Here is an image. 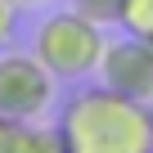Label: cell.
<instances>
[{"instance_id":"cell-1","label":"cell","mask_w":153,"mask_h":153,"mask_svg":"<svg viewBox=\"0 0 153 153\" xmlns=\"http://www.w3.org/2000/svg\"><path fill=\"white\" fill-rule=\"evenodd\" d=\"M54 135L68 153H153L149 104L113 90V86H81L54 122Z\"/></svg>"},{"instance_id":"cell-9","label":"cell","mask_w":153,"mask_h":153,"mask_svg":"<svg viewBox=\"0 0 153 153\" xmlns=\"http://www.w3.org/2000/svg\"><path fill=\"white\" fill-rule=\"evenodd\" d=\"M36 153H68V149H63V140H59L54 131H41V135H36Z\"/></svg>"},{"instance_id":"cell-7","label":"cell","mask_w":153,"mask_h":153,"mask_svg":"<svg viewBox=\"0 0 153 153\" xmlns=\"http://www.w3.org/2000/svg\"><path fill=\"white\" fill-rule=\"evenodd\" d=\"M72 9H81V14L95 18V23H117L122 0H72Z\"/></svg>"},{"instance_id":"cell-11","label":"cell","mask_w":153,"mask_h":153,"mask_svg":"<svg viewBox=\"0 0 153 153\" xmlns=\"http://www.w3.org/2000/svg\"><path fill=\"white\" fill-rule=\"evenodd\" d=\"M149 131H153V99H149Z\"/></svg>"},{"instance_id":"cell-5","label":"cell","mask_w":153,"mask_h":153,"mask_svg":"<svg viewBox=\"0 0 153 153\" xmlns=\"http://www.w3.org/2000/svg\"><path fill=\"white\" fill-rule=\"evenodd\" d=\"M36 126L32 122H14L0 117V153H36Z\"/></svg>"},{"instance_id":"cell-12","label":"cell","mask_w":153,"mask_h":153,"mask_svg":"<svg viewBox=\"0 0 153 153\" xmlns=\"http://www.w3.org/2000/svg\"><path fill=\"white\" fill-rule=\"evenodd\" d=\"M149 45H153V41H149Z\"/></svg>"},{"instance_id":"cell-2","label":"cell","mask_w":153,"mask_h":153,"mask_svg":"<svg viewBox=\"0 0 153 153\" xmlns=\"http://www.w3.org/2000/svg\"><path fill=\"white\" fill-rule=\"evenodd\" d=\"M104 23L86 18L81 9H54L36 27V59L59 76V81H81L99 68L104 54Z\"/></svg>"},{"instance_id":"cell-10","label":"cell","mask_w":153,"mask_h":153,"mask_svg":"<svg viewBox=\"0 0 153 153\" xmlns=\"http://www.w3.org/2000/svg\"><path fill=\"white\" fill-rule=\"evenodd\" d=\"M14 5H18V9H23V5H41V0H14Z\"/></svg>"},{"instance_id":"cell-8","label":"cell","mask_w":153,"mask_h":153,"mask_svg":"<svg viewBox=\"0 0 153 153\" xmlns=\"http://www.w3.org/2000/svg\"><path fill=\"white\" fill-rule=\"evenodd\" d=\"M14 27H18V5L14 0H0V45L14 41Z\"/></svg>"},{"instance_id":"cell-4","label":"cell","mask_w":153,"mask_h":153,"mask_svg":"<svg viewBox=\"0 0 153 153\" xmlns=\"http://www.w3.org/2000/svg\"><path fill=\"white\" fill-rule=\"evenodd\" d=\"M99 81L149 104L153 99V45L140 41V36H122V41H108L104 54H99Z\"/></svg>"},{"instance_id":"cell-3","label":"cell","mask_w":153,"mask_h":153,"mask_svg":"<svg viewBox=\"0 0 153 153\" xmlns=\"http://www.w3.org/2000/svg\"><path fill=\"white\" fill-rule=\"evenodd\" d=\"M54 86L59 76L36 54H0V117L36 122L54 108Z\"/></svg>"},{"instance_id":"cell-6","label":"cell","mask_w":153,"mask_h":153,"mask_svg":"<svg viewBox=\"0 0 153 153\" xmlns=\"http://www.w3.org/2000/svg\"><path fill=\"white\" fill-rule=\"evenodd\" d=\"M117 23L126 27V36L153 41V0H122V14Z\"/></svg>"}]
</instances>
